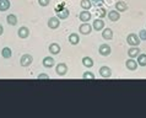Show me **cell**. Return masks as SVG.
I'll list each match as a JSON object with an SVG mask.
<instances>
[{
	"label": "cell",
	"mask_w": 146,
	"mask_h": 118,
	"mask_svg": "<svg viewBox=\"0 0 146 118\" xmlns=\"http://www.w3.org/2000/svg\"><path fill=\"white\" fill-rule=\"evenodd\" d=\"M127 42L129 46H137L139 47V44H140V38H139V36L135 35V33H129L128 35V37H127Z\"/></svg>",
	"instance_id": "obj_1"
},
{
	"label": "cell",
	"mask_w": 146,
	"mask_h": 118,
	"mask_svg": "<svg viewBox=\"0 0 146 118\" xmlns=\"http://www.w3.org/2000/svg\"><path fill=\"white\" fill-rule=\"evenodd\" d=\"M32 62H33V57L31 54H23L21 57V59H20V64H21V67H30Z\"/></svg>",
	"instance_id": "obj_2"
},
{
	"label": "cell",
	"mask_w": 146,
	"mask_h": 118,
	"mask_svg": "<svg viewBox=\"0 0 146 118\" xmlns=\"http://www.w3.org/2000/svg\"><path fill=\"white\" fill-rule=\"evenodd\" d=\"M92 30L93 28L88 22H82L80 25V27H79V31H80L81 35H90L92 32Z\"/></svg>",
	"instance_id": "obj_3"
},
{
	"label": "cell",
	"mask_w": 146,
	"mask_h": 118,
	"mask_svg": "<svg viewBox=\"0 0 146 118\" xmlns=\"http://www.w3.org/2000/svg\"><path fill=\"white\" fill-rule=\"evenodd\" d=\"M98 53L102 57H108L109 54L112 53V48L108 46V44H106V43H103V44H101L100 46V48H98Z\"/></svg>",
	"instance_id": "obj_4"
},
{
	"label": "cell",
	"mask_w": 146,
	"mask_h": 118,
	"mask_svg": "<svg viewBox=\"0 0 146 118\" xmlns=\"http://www.w3.org/2000/svg\"><path fill=\"white\" fill-rule=\"evenodd\" d=\"M55 73L58 74L59 76H64L68 73V65L65 63H59L55 68Z\"/></svg>",
	"instance_id": "obj_5"
},
{
	"label": "cell",
	"mask_w": 146,
	"mask_h": 118,
	"mask_svg": "<svg viewBox=\"0 0 146 118\" xmlns=\"http://www.w3.org/2000/svg\"><path fill=\"white\" fill-rule=\"evenodd\" d=\"M91 17H92V15L90 13V10H84L79 14V20L81 22H88L91 20Z\"/></svg>",
	"instance_id": "obj_6"
},
{
	"label": "cell",
	"mask_w": 146,
	"mask_h": 118,
	"mask_svg": "<svg viewBox=\"0 0 146 118\" xmlns=\"http://www.w3.org/2000/svg\"><path fill=\"white\" fill-rule=\"evenodd\" d=\"M59 26H60V20L58 17H50L48 20V27L50 30H56Z\"/></svg>",
	"instance_id": "obj_7"
},
{
	"label": "cell",
	"mask_w": 146,
	"mask_h": 118,
	"mask_svg": "<svg viewBox=\"0 0 146 118\" xmlns=\"http://www.w3.org/2000/svg\"><path fill=\"white\" fill-rule=\"evenodd\" d=\"M100 75L102 76V78L104 79H108V78H111L112 76V70H111V68H108V67H101L100 68Z\"/></svg>",
	"instance_id": "obj_8"
},
{
	"label": "cell",
	"mask_w": 146,
	"mask_h": 118,
	"mask_svg": "<svg viewBox=\"0 0 146 118\" xmlns=\"http://www.w3.org/2000/svg\"><path fill=\"white\" fill-rule=\"evenodd\" d=\"M92 28L95 31H102L104 28V21L102 19H96L92 23Z\"/></svg>",
	"instance_id": "obj_9"
},
{
	"label": "cell",
	"mask_w": 146,
	"mask_h": 118,
	"mask_svg": "<svg viewBox=\"0 0 146 118\" xmlns=\"http://www.w3.org/2000/svg\"><path fill=\"white\" fill-rule=\"evenodd\" d=\"M69 15H70V11H69V9H65V7L56 11V17L59 20H65L69 17Z\"/></svg>",
	"instance_id": "obj_10"
},
{
	"label": "cell",
	"mask_w": 146,
	"mask_h": 118,
	"mask_svg": "<svg viewBox=\"0 0 146 118\" xmlns=\"http://www.w3.org/2000/svg\"><path fill=\"white\" fill-rule=\"evenodd\" d=\"M125 67H127L129 70L134 71V70H136L137 69V62L134 58H130V59H128L127 62H125Z\"/></svg>",
	"instance_id": "obj_11"
},
{
	"label": "cell",
	"mask_w": 146,
	"mask_h": 118,
	"mask_svg": "<svg viewBox=\"0 0 146 118\" xmlns=\"http://www.w3.org/2000/svg\"><path fill=\"white\" fill-rule=\"evenodd\" d=\"M48 49H49V52L53 55H56V54H59V53L62 52V48H60V46L58 43H50L49 47H48Z\"/></svg>",
	"instance_id": "obj_12"
},
{
	"label": "cell",
	"mask_w": 146,
	"mask_h": 118,
	"mask_svg": "<svg viewBox=\"0 0 146 118\" xmlns=\"http://www.w3.org/2000/svg\"><path fill=\"white\" fill-rule=\"evenodd\" d=\"M108 19L111 20L112 22L118 21V20L120 19V13H119V11H117V10H111L108 13Z\"/></svg>",
	"instance_id": "obj_13"
},
{
	"label": "cell",
	"mask_w": 146,
	"mask_h": 118,
	"mask_svg": "<svg viewBox=\"0 0 146 118\" xmlns=\"http://www.w3.org/2000/svg\"><path fill=\"white\" fill-rule=\"evenodd\" d=\"M17 35H19V37L20 38H22V39H25V38H27L28 36H30V30H28L27 27H20L19 28V31H17Z\"/></svg>",
	"instance_id": "obj_14"
},
{
	"label": "cell",
	"mask_w": 146,
	"mask_h": 118,
	"mask_svg": "<svg viewBox=\"0 0 146 118\" xmlns=\"http://www.w3.org/2000/svg\"><path fill=\"white\" fill-rule=\"evenodd\" d=\"M42 64H43L44 68H52V67H54V64H55L54 58H52V57H44Z\"/></svg>",
	"instance_id": "obj_15"
},
{
	"label": "cell",
	"mask_w": 146,
	"mask_h": 118,
	"mask_svg": "<svg viewBox=\"0 0 146 118\" xmlns=\"http://www.w3.org/2000/svg\"><path fill=\"white\" fill-rule=\"evenodd\" d=\"M102 38L106 39V41L113 39V31L111 28H103L102 30Z\"/></svg>",
	"instance_id": "obj_16"
},
{
	"label": "cell",
	"mask_w": 146,
	"mask_h": 118,
	"mask_svg": "<svg viewBox=\"0 0 146 118\" xmlns=\"http://www.w3.org/2000/svg\"><path fill=\"white\" fill-rule=\"evenodd\" d=\"M140 48H137V46H133V48L128 51V55L130 57V58H136L137 55L140 54Z\"/></svg>",
	"instance_id": "obj_17"
},
{
	"label": "cell",
	"mask_w": 146,
	"mask_h": 118,
	"mask_svg": "<svg viewBox=\"0 0 146 118\" xmlns=\"http://www.w3.org/2000/svg\"><path fill=\"white\" fill-rule=\"evenodd\" d=\"M69 42H70L72 46H76V44L80 43V37L78 33H71L69 35Z\"/></svg>",
	"instance_id": "obj_18"
},
{
	"label": "cell",
	"mask_w": 146,
	"mask_h": 118,
	"mask_svg": "<svg viewBox=\"0 0 146 118\" xmlns=\"http://www.w3.org/2000/svg\"><path fill=\"white\" fill-rule=\"evenodd\" d=\"M115 9H117V11H119V13H124V11L128 10V5L124 1H118L115 4Z\"/></svg>",
	"instance_id": "obj_19"
},
{
	"label": "cell",
	"mask_w": 146,
	"mask_h": 118,
	"mask_svg": "<svg viewBox=\"0 0 146 118\" xmlns=\"http://www.w3.org/2000/svg\"><path fill=\"white\" fill-rule=\"evenodd\" d=\"M10 0H0V11L4 13L7 9H10Z\"/></svg>",
	"instance_id": "obj_20"
},
{
	"label": "cell",
	"mask_w": 146,
	"mask_h": 118,
	"mask_svg": "<svg viewBox=\"0 0 146 118\" xmlns=\"http://www.w3.org/2000/svg\"><path fill=\"white\" fill-rule=\"evenodd\" d=\"M6 21H7V23H9L10 26L17 25V17H16V15H14V14L7 15V16H6Z\"/></svg>",
	"instance_id": "obj_21"
},
{
	"label": "cell",
	"mask_w": 146,
	"mask_h": 118,
	"mask_svg": "<svg viewBox=\"0 0 146 118\" xmlns=\"http://www.w3.org/2000/svg\"><path fill=\"white\" fill-rule=\"evenodd\" d=\"M1 55H3V58L9 59V58H11V55H13V51H11L9 47H4L1 49Z\"/></svg>",
	"instance_id": "obj_22"
},
{
	"label": "cell",
	"mask_w": 146,
	"mask_h": 118,
	"mask_svg": "<svg viewBox=\"0 0 146 118\" xmlns=\"http://www.w3.org/2000/svg\"><path fill=\"white\" fill-rule=\"evenodd\" d=\"M136 58H137V65L146 67V54H144V53H140Z\"/></svg>",
	"instance_id": "obj_23"
},
{
	"label": "cell",
	"mask_w": 146,
	"mask_h": 118,
	"mask_svg": "<svg viewBox=\"0 0 146 118\" xmlns=\"http://www.w3.org/2000/svg\"><path fill=\"white\" fill-rule=\"evenodd\" d=\"M82 65L86 68H92L93 67V60L90 57H84L82 58Z\"/></svg>",
	"instance_id": "obj_24"
},
{
	"label": "cell",
	"mask_w": 146,
	"mask_h": 118,
	"mask_svg": "<svg viewBox=\"0 0 146 118\" xmlns=\"http://www.w3.org/2000/svg\"><path fill=\"white\" fill-rule=\"evenodd\" d=\"M96 15H97V17H98V19H102V17H104V16L107 15V11H106V9H104V7L98 6V7L96 9Z\"/></svg>",
	"instance_id": "obj_25"
},
{
	"label": "cell",
	"mask_w": 146,
	"mask_h": 118,
	"mask_svg": "<svg viewBox=\"0 0 146 118\" xmlns=\"http://www.w3.org/2000/svg\"><path fill=\"white\" fill-rule=\"evenodd\" d=\"M80 5L84 10H90L92 7V3H91V0H81Z\"/></svg>",
	"instance_id": "obj_26"
},
{
	"label": "cell",
	"mask_w": 146,
	"mask_h": 118,
	"mask_svg": "<svg viewBox=\"0 0 146 118\" xmlns=\"http://www.w3.org/2000/svg\"><path fill=\"white\" fill-rule=\"evenodd\" d=\"M82 79H85V80H95L96 78H95V74H93V73H91V71H85L84 75H82Z\"/></svg>",
	"instance_id": "obj_27"
},
{
	"label": "cell",
	"mask_w": 146,
	"mask_h": 118,
	"mask_svg": "<svg viewBox=\"0 0 146 118\" xmlns=\"http://www.w3.org/2000/svg\"><path fill=\"white\" fill-rule=\"evenodd\" d=\"M91 3H92V5H95V6H102L103 4H104V0H91Z\"/></svg>",
	"instance_id": "obj_28"
},
{
	"label": "cell",
	"mask_w": 146,
	"mask_h": 118,
	"mask_svg": "<svg viewBox=\"0 0 146 118\" xmlns=\"http://www.w3.org/2000/svg\"><path fill=\"white\" fill-rule=\"evenodd\" d=\"M139 38H140V41H146V30H140Z\"/></svg>",
	"instance_id": "obj_29"
},
{
	"label": "cell",
	"mask_w": 146,
	"mask_h": 118,
	"mask_svg": "<svg viewBox=\"0 0 146 118\" xmlns=\"http://www.w3.org/2000/svg\"><path fill=\"white\" fill-rule=\"evenodd\" d=\"M49 3H50V0H38V4H39V6H48L49 5Z\"/></svg>",
	"instance_id": "obj_30"
},
{
	"label": "cell",
	"mask_w": 146,
	"mask_h": 118,
	"mask_svg": "<svg viewBox=\"0 0 146 118\" xmlns=\"http://www.w3.org/2000/svg\"><path fill=\"white\" fill-rule=\"evenodd\" d=\"M37 79H38V80H46V79H49V75H48V74H44V73H40V74H38Z\"/></svg>",
	"instance_id": "obj_31"
},
{
	"label": "cell",
	"mask_w": 146,
	"mask_h": 118,
	"mask_svg": "<svg viewBox=\"0 0 146 118\" xmlns=\"http://www.w3.org/2000/svg\"><path fill=\"white\" fill-rule=\"evenodd\" d=\"M4 33V27L1 26V25H0V36H1Z\"/></svg>",
	"instance_id": "obj_32"
}]
</instances>
